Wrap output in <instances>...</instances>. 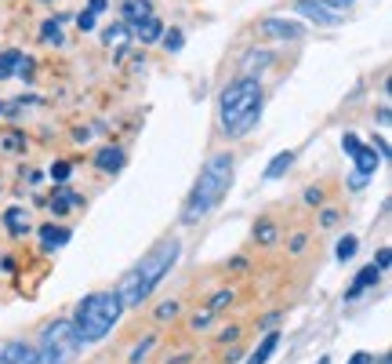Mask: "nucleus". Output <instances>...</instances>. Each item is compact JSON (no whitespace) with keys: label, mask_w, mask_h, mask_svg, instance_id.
<instances>
[{"label":"nucleus","mask_w":392,"mask_h":364,"mask_svg":"<svg viewBox=\"0 0 392 364\" xmlns=\"http://www.w3.org/2000/svg\"><path fill=\"white\" fill-rule=\"evenodd\" d=\"M178 251H182V244H178L174 237H163V241H160L138 266H131V270L120 277L117 299H120L124 310H127V306H142L145 299L156 292V284L168 277V270L178 262Z\"/></svg>","instance_id":"obj_1"},{"label":"nucleus","mask_w":392,"mask_h":364,"mask_svg":"<svg viewBox=\"0 0 392 364\" xmlns=\"http://www.w3.org/2000/svg\"><path fill=\"white\" fill-rule=\"evenodd\" d=\"M229 182H233V153H215L204 164L200 179H196L193 193H189L186 208H182L186 223H200L207 212H215L222 204V197L229 193Z\"/></svg>","instance_id":"obj_2"},{"label":"nucleus","mask_w":392,"mask_h":364,"mask_svg":"<svg viewBox=\"0 0 392 364\" xmlns=\"http://www.w3.org/2000/svg\"><path fill=\"white\" fill-rule=\"evenodd\" d=\"M218 113H222V128L229 135H247L261 113V84L254 77H243V81L229 84L218 99Z\"/></svg>","instance_id":"obj_3"},{"label":"nucleus","mask_w":392,"mask_h":364,"mask_svg":"<svg viewBox=\"0 0 392 364\" xmlns=\"http://www.w3.org/2000/svg\"><path fill=\"white\" fill-rule=\"evenodd\" d=\"M120 313H124V306H120L117 292H91V295H84V303L76 306V317H73V328H76L80 342L91 346L98 339H106L109 331L117 328Z\"/></svg>","instance_id":"obj_4"},{"label":"nucleus","mask_w":392,"mask_h":364,"mask_svg":"<svg viewBox=\"0 0 392 364\" xmlns=\"http://www.w3.org/2000/svg\"><path fill=\"white\" fill-rule=\"evenodd\" d=\"M84 350L73 321H55L44 328L40 346H37V364H73L76 354Z\"/></svg>","instance_id":"obj_5"},{"label":"nucleus","mask_w":392,"mask_h":364,"mask_svg":"<svg viewBox=\"0 0 392 364\" xmlns=\"http://www.w3.org/2000/svg\"><path fill=\"white\" fill-rule=\"evenodd\" d=\"M341 150H345L352 161H356V175L349 179V186H352V189L367 186V179H374V171H378L382 157L374 153V146H364V142H359L356 135H345V139H341Z\"/></svg>","instance_id":"obj_6"},{"label":"nucleus","mask_w":392,"mask_h":364,"mask_svg":"<svg viewBox=\"0 0 392 364\" xmlns=\"http://www.w3.org/2000/svg\"><path fill=\"white\" fill-rule=\"evenodd\" d=\"M298 15H305V19L316 22V26H341V11L327 8L323 0H298Z\"/></svg>","instance_id":"obj_7"},{"label":"nucleus","mask_w":392,"mask_h":364,"mask_svg":"<svg viewBox=\"0 0 392 364\" xmlns=\"http://www.w3.org/2000/svg\"><path fill=\"white\" fill-rule=\"evenodd\" d=\"M0 364H37V346L29 342H8L0 350Z\"/></svg>","instance_id":"obj_8"},{"label":"nucleus","mask_w":392,"mask_h":364,"mask_svg":"<svg viewBox=\"0 0 392 364\" xmlns=\"http://www.w3.org/2000/svg\"><path fill=\"white\" fill-rule=\"evenodd\" d=\"M261 29H266L269 37H287V40H298L305 33V26L291 22V19H261Z\"/></svg>","instance_id":"obj_9"},{"label":"nucleus","mask_w":392,"mask_h":364,"mask_svg":"<svg viewBox=\"0 0 392 364\" xmlns=\"http://www.w3.org/2000/svg\"><path fill=\"white\" fill-rule=\"evenodd\" d=\"M382 280V270H378V266H364V270H359L356 277H352V284H349V295L345 299H356V295H364L367 288H374V284H378Z\"/></svg>","instance_id":"obj_10"},{"label":"nucleus","mask_w":392,"mask_h":364,"mask_svg":"<svg viewBox=\"0 0 392 364\" xmlns=\"http://www.w3.org/2000/svg\"><path fill=\"white\" fill-rule=\"evenodd\" d=\"M127 29H131V33H135L142 44H153V40L163 37V22L153 19V15H149V19H142V22H135V26H127Z\"/></svg>","instance_id":"obj_11"},{"label":"nucleus","mask_w":392,"mask_h":364,"mask_svg":"<svg viewBox=\"0 0 392 364\" xmlns=\"http://www.w3.org/2000/svg\"><path fill=\"white\" fill-rule=\"evenodd\" d=\"M11 73H29V58L26 55H19V52H4L0 55V81H4V77H11Z\"/></svg>","instance_id":"obj_12"},{"label":"nucleus","mask_w":392,"mask_h":364,"mask_svg":"<svg viewBox=\"0 0 392 364\" xmlns=\"http://www.w3.org/2000/svg\"><path fill=\"white\" fill-rule=\"evenodd\" d=\"M149 15H153L149 0H124V26H135L142 19H149Z\"/></svg>","instance_id":"obj_13"},{"label":"nucleus","mask_w":392,"mask_h":364,"mask_svg":"<svg viewBox=\"0 0 392 364\" xmlns=\"http://www.w3.org/2000/svg\"><path fill=\"white\" fill-rule=\"evenodd\" d=\"M95 164L102 168V171H120V168H124V150H120V146L98 150V153H95Z\"/></svg>","instance_id":"obj_14"},{"label":"nucleus","mask_w":392,"mask_h":364,"mask_svg":"<svg viewBox=\"0 0 392 364\" xmlns=\"http://www.w3.org/2000/svg\"><path fill=\"white\" fill-rule=\"evenodd\" d=\"M4 226H8L15 237L29 233V230H33V223H29V212H26V208H8V212H4Z\"/></svg>","instance_id":"obj_15"},{"label":"nucleus","mask_w":392,"mask_h":364,"mask_svg":"<svg viewBox=\"0 0 392 364\" xmlns=\"http://www.w3.org/2000/svg\"><path fill=\"white\" fill-rule=\"evenodd\" d=\"M276 346H280V335H276V331H269V335L261 339V346H258V350H254L247 361H243V364H269V357L276 354Z\"/></svg>","instance_id":"obj_16"},{"label":"nucleus","mask_w":392,"mask_h":364,"mask_svg":"<svg viewBox=\"0 0 392 364\" xmlns=\"http://www.w3.org/2000/svg\"><path fill=\"white\" fill-rule=\"evenodd\" d=\"M65 241H70V230H65V226H55V223L40 226V244L44 248H62Z\"/></svg>","instance_id":"obj_17"},{"label":"nucleus","mask_w":392,"mask_h":364,"mask_svg":"<svg viewBox=\"0 0 392 364\" xmlns=\"http://www.w3.org/2000/svg\"><path fill=\"white\" fill-rule=\"evenodd\" d=\"M291 164H294V153H291V150L276 153L272 161H269V168H266V179H280V175H284V171H287Z\"/></svg>","instance_id":"obj_18"},{"label":"nucleus","mask_w":392,"mask_h":364,"mask_svg":"<svg viewBox=\"0 0 392 364\" xmlns=\"http://www.w3.org/2000/svg\"><path fill=\"white\" fill-rule=\"evenodd\" d=\"M47 204H51V212H55V215H62V212L76 208V204H84V197H76V193H55Z\"/></svg>","instance_id":"obj_19"},{"label":"nucleus","mask_w":392,"mask_h":364,"mask_svg":"<svg viewBox=\"0 0 392 364\" xmlns=\"http://www.w3.org/2000/svg\"><path fill=\"white\" fill-rule=\"evenodd\" d=\"M127 37H131V29L127 26H113V29H106V44L109 47H117V52H124V44H127Z\"/></svg>","instance_id":"obj_20"},{"label":"nucleus","mask_w":392,"mask_h":364,"mask_svg":"<svg viewBox=\"0 0 392 364\" xmlns=\"http://www.w3.org/2000/svg\"><path fill=\"white\" fill-rule=\"evenodd\" d=\"M254 237H258L261 244H272V241H276V226L269 223V219H261V223L254 226Z\"/></svg>","instance_id":"obj_21"},{"label":"nucleus","mask_w":392,"mask_h":364,"mask_svg":"<svg viewBox=\"0 0 392 364\" xmlns=\"http://www.w3.org/2000/svg\"><path fill=\"white\" fill-rule=\"evenodd\" d=\"M40 37H44V40H55V44H62V29H58V19H47V22H44V29H40Z\"/></svg>","instance_id":"obj_22"},{"label":"nucleus","mask_w":392,"mask_h":364,"mask_svg":"<svg viewBox=\"0 0 392 364\" xmlns=\"http://www.w3.org/2000/svg\"><path fill=\"white\" fill-rule=\"evenodd\" d=\"M70 175H73V164H70V161H58V164H51V179H55V182H65Z\"/></svg>","instance_id":"obj_23"},{"label":"nucleus","mask_w":392,"mask_h":364,"mask_svg":"<svg viewBox=\"0 0 392 364\" xmlns=\"http://www.w3.org/2000/svg\"><path fill=\"white\" fill-rule=\"evenodd\" d=\"M356 255V237H341L338 241V259H352Z\"/></svg>","instance_id":"obj_24"},{"label":"nucleus","mask_w":392,"mask_h":364,"mask_svg":"<svg viewBox=\"0 0 392 364\" xmlns=\"http://www.w3.org/2000/svg\"><path fill=\"white\" fill-rule=\"evenodd\" d=\"M153 346H156V339H153V335H149V339H142V342H138V350H135V354H131V361H135V364H138L142 357H149V350H153Z\"/></svg>","instance_id":"obj_25"},{"label":"nucleus","mask_w":392,"mask_h":364,"mask_svg":"<svg viewBox=\"0 0 392 364\" xmlns=\"http://www.w3.org/2000/svg\"><path fill=\"white\" fill-rule=\"evenodd\" d=\"M76 29H80V33H91V29H95V15L91 11H80L76 15Z\"/></svg>","instance_id":"obj_26"},{"label":"nucleus","mask_w":392,"mask_h":364,"mask_svg":"<svg viewBox=\"0 0 392 364\" xmlns=\"http://www.w3.org/2000/svg\"><path fill=\"white\" fill-rule=\"evenodd\" d=\"M160 40H163V47H168V52H178V47H182V33H178V29H171V33H163Z\"/></svg>","instance_id":"obj_27"},{"label":"nucleus","mask_w":392,"mask_h":364,"mask_svg":"<svg viewBox=\"0 0 392 364\" xmlns=\"http://www.w3.org/2000/svg\"><path fill=\"white\" fill-rule=\"evenodd\" d=\"M174 313H178V303H160L156 306V321H171Z\"/></svg>","instance_id":"obj_28"},{"label":"nucleus","mask_w":392,"mask_h":364,"mask_svg":"<svg viewBox=\"0 0 392 364\" xmlns=\"http://www.w3.org/2000/svg\"><path fill=\"white\" fill-rule=\"evenodd\" d=\"M22 146H26V139H22V135H15V132H11V135H4V150H11V153H19Z\"/></svg>","instance_id":"obj_29"},{"label":"nucleus","mask_w":392,"mask_h":364,"mask_svg":"<svg viewBox=\"0 0 392 364\" xmlns=\"http://www.w3.org/2000/svg\"><path fill=\"white\" fill-rule=\"evenodd\" d=\"M254 58H247V70H261V66H269V52H251Z\"/></svg>","instance_id":"obj_30"},{"label":"nucleus","mask_w":392,"mask_h":364,"mask_svg":"<svg viewBox=\"0 0 392 364\" xmlns=\"http://www.w3.org/2000/svg\"><path fill=\"white\" fill-rule=\"evenodd\" d=\"M229 299H233V292H229V288H225V292H218L215 299H211V310H222V306L229 303Z\"/></svg>","instance_id":"obj_31"},{"label":"nucleus","mask_w":392,"mask_h":364,"mask_svg":"<svg viewBox=\"0 0 392 364\" xmlns=\"http://www.w3.org/2000/svg\"><path fill=\"white\" fill-rule=\"evenodd\" d=\"M207 324H211V310H204V313H196V317H193V328H196V331L207 328Z\"/></svg>","instance_id":"obj_32"},{"label":"nucleus","mask_w":392,"mask_h":364,"mask_svg":"<svg viewBox=\"0 0 392 364\" xmlns=\"http://www.w3.org/2000/svg\"><path fill=\"white\" fill-rule=\"evenodd\" d=\"M389 262H392L389 248H382V251H378V262H374V266H378V270H389Z\"/></svg>","instance_id":"obj_33"},{"label":"nucleus","mask_w":392,"mask_h":364,"mask_svg":"<svg viewBox=\"0 0 392 364\" xmlns=\"http://www.w3.org/2000/svg\"><path fill=\"white\" fill-rule=\"evenodd\" d=\"M305 200H309V204H320V200H323V193H320V189H309Z\"/></svg>","instance_id":"obj_34"},{"label":"nucleus","mask_w":392,"mask_h":364,"mask_svg":"<svg viewBox=\"0 0 392 364\" xmlns=\"http://www.w3.org/2000/svg\"><path fill=\"white\" fill-rule=\"evenodd\" d=\"M88 11H91V15H98V11H106V0H91V4H88Z\"/></svg>","instance_id":"obj_35"},{"label":"nucleus","mask_w":392,"mask_h":364,"mask_svg":"<svg viewBox=\"0 0 392 364\" xmlns=\"http://www.w3.org/2000/svg\"><path fill=\"white\" fill-rule=\"evenodd\" d=\"M349 364H370V354H356Z\"/></svg>","instance_id":"obj_36"},{"label":"nucleus","mask_w":392,"mask_h":364,"mask_svg":"<svg viewBox=\"0 0 392 364\" xmlns=\"http://www.w3.org/2000/svg\"><path fill=\"white\" fill-rule=\"evenodd\" d=\"M327 8H345V4H352V0H323Z\"/></svg>","instance_id":"obj_37"},{"label":"nucleus","mask_w":392,"mask_h":364,"mask_svg":"<svg viewBox=\"0 0 392 364\" xmlns=\"http://www.w3.org/2000/svg\"><path fill=\"white\" fill-rule=\"evenodd\" d=\"M0 117H4V102H0Z\"/></svg>","instance_id":"obj_38"},{"label":"nucleus","mask_w":392,"mask_h":364,"mask_svg":"<svg viewBox=\"0 0 392 364\" xmlns=\"http://www.w3.org/2000/svg\"><path fill=\"white\" fill-rule=\"evenodd\" d=\"M320 364H331V361H327V357H323V361H320Z\"/></svg>","instance_id":"obj_39"}]
</instances>
